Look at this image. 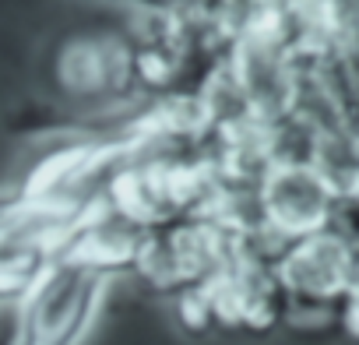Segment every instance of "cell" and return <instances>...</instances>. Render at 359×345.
<instances>
[{
    "label": "cell",
    "mask_w": 359,
    "mask_h": 345,
    "mask_svg": "<svg viewBox=\"0 0 359 345\" xmlns=\"http://www.w3.org/2000/svg\"><path fill=\"white\" fill-rule=\"evenodd\" d=\"M137 233L109 229L102 208L22 292L11 345H78L106 285L130 268Z\"/></svg>",
    "instance_id": "cell-1"
}]
</instances>
